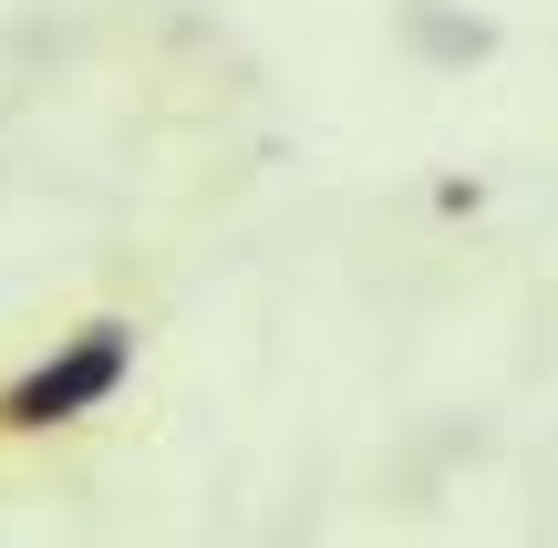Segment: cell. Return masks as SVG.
I'll return each mask as SVG.
<instances>
[{
	"instance_id": "2",
	"label": "cell",
	"mask_w": 558,
	"mask_h": 548,
	"mask_svg": "<svg viewBox=\"0 0 558 548\" xmlns=\"http://www.w3.org/2000/svg\"><path fill=\"white\" fill-rule=\"evenodd\" d=\"M435 207H445V218H476V207H486V176H435Z\"/></svg>"
},
{
	"instance_id": "1",
	"label": "cell",
	"mask_w": 558,
	"mask_h": 548,
	"mask_svg": "<svg viewBox=\"0 0 558 548\" xmlns=\"http://www.w3.org/2000/svg\"><path fill=\"white\" fill-rule=\"evenodd\" d=\"M145 363V321L135 310H94V321L52 331L32 363L0 373V446H52V435H83L94 414L124 404Z\"/></svg>"
}]
</instances>
